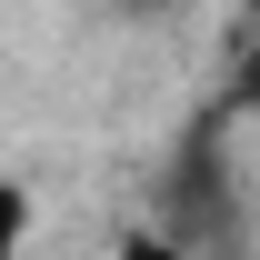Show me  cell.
<instances>
[{"mask_svg":"<svg viewBox=\"0 0 260 260\" xmlns=\"http://www.w3.org/2000/svg\"><path fill=\"white\" fill-rule=\"evenodd\" d=\"M170 220L190 230V240H230V190H220V130L200 120L180 140V160H170Z\"/></svg>","mask_w":260,"mask_h":260,"instance_id":"1","label":"cell"},{"mask_svg":"<svg viewBox=\"0 0 260 260\" xmlns=\"http://www.w3.org/2000/svg\"><path fill=\"white\" fill-rule=\"evenodd\" d=\"M120 260H200V250H180V240H160V230H130Z\"/></svg>","mask_w":260,"mask_h":260,"instance_id":"3","label":"cell"},{"mask_svg":"<svg viewBox=\"0 0 260 260\" xmlns=\"http://www.w3.org/2000/svg\"><path fill=\"white\" fill-rule=\"evenodd\" d=\"M20 230H30V200H20V190H10V180H0V260L20 250Z\"/></svg>","mask_w":260,"mask_h":260,"instance_id":"2","label":"cell"},{"mask_svg":"<svg viewBox=\"0 0 260 260\" xmlns=\"http://www.w3.org/2000/svg\"><path fill=\"white\" fill-rule=\"evenodd\" d=\"M250 20H260V0H250Z\"/></svg>","mask_w":260,"mask_h":260,"instance_id":"5","label":"cell"},{"mask_svg":"<svg viewBox=\"0 0 260 260\" xmlns=\"http://www.w3.org/2000/svg\"><path fill=\"white\" fill-rule=\"evenodd\" d=\"M230 100H240V110H260V50L240 60V80H230Z\"/></svg>","mask_w":260,"mask_h":260,"instance_id":"4","label":"cell"}]
</instances>
